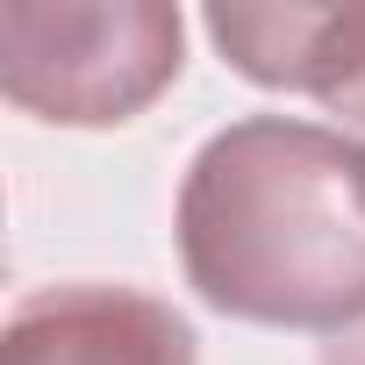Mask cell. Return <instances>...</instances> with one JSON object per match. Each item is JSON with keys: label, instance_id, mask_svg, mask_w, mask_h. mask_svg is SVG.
I'll use <instances>...</instances> for the list:
<instances>
[{"label": "cell", "instance_id": "6da1fadb", "mask_svg": "<svg viewBox=\"0 0 365 365\" xmlns=\"http://www.w3.org/2000/svg\"><path fill=\"white\" fill-rule=\"evenodd\" d=\"M179 265L215 315L351 329L365 315V136L294 115L215 129L179 187Z\"/></svg>", "mask_w": 365, "mask_h": 365}, {"label": "cell", "instance_id": "7a4b0ae2", "mask_svg": "<svg viewBox=\"0 0 365 365\" xmlns=\"http://www.w3.org/2000/svg\"><path fill=\"white\" fill-rule=\"evenodd\" d=\"M179 36L165 0H8L0 93L65 129H108L179 79Z\"/></svg>", "mask_w": 365, "mask_h": 365}, {"label": "cell", "instance_id": "3957f363", "mask_svg": "<svg viewBox=\"0 0 365 365\" xmlns=\"http://www.w3.org/2000/svg\"><path fill=\"white\" fill-rule=\"evenodd\" d=\"M0 365H201L172 301L136 287H43L0 329Z\"/></svg>", "mask_w": 365, "mask_h": 365}, {"label": "cell", "instance_id": "277c9868", "mask_svg": "<svg viewBox=\"0 0 365 365\" xmlns=\"http://www.w3.org/2000/svg\"><path fill=\"white\" fill-rule=\"evenodd\" d=\"M208 36L251 86L308 93V101H329L365 122V8L230 0V8H208Z\"/></svg>", "mask_w": 365, "mask_h": 365}, {"label": "cell", "instance_id": "5b68a950", "mask_svg": "<svg viewBox=\"0 0 365 365\" xmlns=\"http://www.w3.org/2000/svg\"><path fill=\"white\" fill-rule=\"evenodd\" d=\"M322 365H365V315H358L351 329H336V336L322 344Z\"/></svg>", "mask_w": 365, "mask_h": 365}, {"label": "cell", "instance_id": "8992f818", "mask_svg": "<svg viewBox=\"0 0 365 365\" xmlns=\"http://www.w3.org/2000/svg\"><path fill=\"white\" fill-rule=\"evenodd\" d=\"M358 129H365V122H358Z\"/></svg>", "mask_w": 365, "mask_h": 365}]
</instances>
